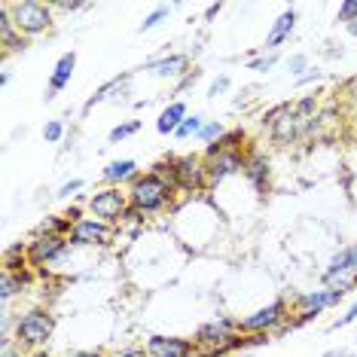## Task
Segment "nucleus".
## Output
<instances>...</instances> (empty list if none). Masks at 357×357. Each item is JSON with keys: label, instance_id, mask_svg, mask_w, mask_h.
Segmentation results:
<instances>
[{"label": "nucleus", "instance_id": "obj_1", "mask_svg": "<svg viewBox=\"0 0 357 357\" xmlns=\"http://www.w3.org/2000/svg\"><path fill=\"white\" fill-rule=\"evenodd\" d=\"M174 192H177L174 186L150 168V172H141L132 183H128V205H132V211H137L141 217L159 214V211H165L174 202Z\"/></svg>", "mask_w": 357, "mask_h": 357}, {"label": "nucleus", "instance_id": "obj_2", "mask_svg": "<svg viewBox=\"0 0 357 357\" xmlns=\"http://www.w3.org/2000/svg\"><path fill=\"white\" fill-rule=\"evenodd\" d=\"M55 333V314L50 308H28L15 318V342H19L25 351H37L52 339Z\"/></svg>", "mask_w": 357, "mask_h": 357}, {"label": "nucleus", "instance_id": "obj_3", "mask_svg": "<svg viewBox=\"0 0 357 357\" xmlns=\"http://www.w3.org/2000/svg\"><path fill=\"white\" fill-rule=\"evenodd\" d=\"M357 281H336V284H327V287H318V290H308V294L296 296V308H299V318L290 321V330L294 327H303L312 318H318L321 312H327V308L339 305L348 294V287Z\"/></svg>", "mask_w": 357, "mask_h": 357}, {"label": "nucleus", "instance_id": "obj_4", "mask_svg": "<svg viewBox=\"0 0 357 357\" xmlns=\"http://www.w3.org/2000/svg\"><path fill=\"white\" fill-rule=\"evenodd\" d=\"M13 25L19 28L22 37H40L52 28V3H40V0H13L6 3Z\"/></svg>", "mask_w": 357, "mask_h": 357}, {"label": "nucleus", "instance_id": "obj_5", "mask_svg": "<svg viewBox=\"0 0 357 357\" xmlns=\"http://www.w3.org/2000/svg\"><path fill=\"white\" fill-rule=\"evenodd\" d=\"M238 336V321L226 318V314H217V318L205 321L202 327L196 330V348L205 357H220L226 354V348H229V342Z\"/></svg>", "mask_w": 357, "mask_h": 357}, {"label": "nucleus", "instance_id": "obj_6", "mask_svg": "<svg viewBox=\"0 0 357 357\" xmlns=\"http://www.w3.org/2000/svg\"><path fill=\"white\" fill-rule=\"evenodd\" d=\"M205 165H208V190L226 183L235 174H245L248 153L245 150H220L217 144H211L205 150Z\"/></svg>", "mask_w": 357, "mask_h": 357}, {"label": "nucleus", "instance_id": "obj_7", "mask_svg": "<svg viewBox=\"0 0 357 357\" xmlns=\"http://www.w3.org/2000/svg\"><path fill=\"white\" fill-rule=\"evenodd\" d=\"M86 208H89V217L116 226V223H123L126 214L132 211V205H128V190H123V186H104V190H98L89 199Z\"/></svg>", "mask_w": 357, "mask_h": 357}, {"label": "nucleus", "instance_id": "obj_8", "mask_svg": "<svg viewBox=\"0 0 357 357\" xmlns=\"http://www.w3.org/2000/svg\"><path fill=\"white\" fill-rule=\"evenodd\" d=\"M172 172H174L177 192L196 196V192H205L208 190V165H205V156H199V153L172 156Z\"/></svg>", "mask_w": 357, "mask_h": 357}, {"label": "nucleus", "instance_id": "obj_9", "mask_svg": "<svg viewBox=\"0 0 357 357\" xmlns=\"http://www.w3.org/2000/svg\"><path fill=\"white\" fill-rule=\"evenodd\" d=\"M266 126H269V135L275 144H281V147H287V144H294L299 135L305 132L308 119H303L296 113V107H290V104H278L275 110H269V116L263 119Z\"/></svg>", "mask_w": 357, "mask_h": 357}, {"label": "nucleus", "instance_id": "obj_10", "mask_svg": "<svg viewBox=\"0 0 357 357\" xmlns=\"http://www.w3.org/2000/svg\"><path fill=\"white\" fill-rule=\"evenodd\" d=\"M278 327H287V303L284 299H272L269 305L257 308L254 314L238 321V333L245 336H257V333H272Z\"/></svg>", "mask_w": 357, "mask_h": 357}, {"label": "nucleus", "instance_id": "obj_11", "mask_svg": "<svg viewBox=\"0 0 357 357\" xmlns=\"http://www.w3.org/2000/svg\"><path fill=\"white\" fill-rule=\"evenodd\" d=\"M70 248H107L113 241V226L95 217H79L68 235Z\"/></svg>", "mask_w": 357, "mask_h": 357}, {"label": "nucleus", "instance_id": "obj_12", "mask_svg": "<svg viewBox=\"0 0 357 357\" xmlns=\"http://www.w3.org/2000/svg\"><path fill=\"white\" fill-rule=\"evenodd\" d=\"M70 241L68 235H43L37 232L34 241H28V266H52L61 257H68Z\"/></svg>", "mask_w": 357, "mask_h": 357}, {"label": "nucleus", "instance_id": "obj_13", "mask_svg": "<svg viewBox=\"0 0 357 357\" xmlns=\"http://www.w3.org/2000/svg\"><path fill=\"white\" fill-rule=\"evenodd\" d=\"M150 357H196L199 348L192 339H183V336H150L144 342Z\"/></svg>", "mask_w": 357, "mask_h": 357}, {"label": "nucleus", "instance_id": "obj_14", "mask_svg": "<svg viewBox=\"0 0 357 357\" xmlns=\"http://www.w3.org/2000/svg\"><path fill=\"white\" fill-rule=\"evenodd\" d=\"M336 281H357V241L339 250L324 269V287Z\"/></svg>", "mask_w": 357, "mask_h": 357}, {"label": "nucleus", "instance_id": "obj_15", "mask_svg": "<svg viewBox=\"0 0 357 357\" xmlns=\"http://www.w3.org/2000/svg\"><path fill=\"white\" fill-rule=\"evenodd\" d=\"M294 28H296V10H284L278 19L272 22V28H269V34H266V43H263V55L269 52L275 55L281 50L284 43L290 40V34H294Z\"/></svg>", "mask_w": 357, "mask_h": 357}, {"label": "nucleus", "instance_id": "obj_16", "mask_svg": "<svg viewBox=\"0 0 357 357\" xmlns=\"http://www.w3.org/2000/svg\"><path fill=\"white\" fill-rule=\"evenodd\" d=\"M141 70H150L156 79H177V77L190 74V59L181 55V52H174V55H165V59L150 61L147 68H141Z\"/></svg>", "mask_w": 357, "mask_h": 357}, {"label": "nucleus", "instance_id": "obj_17", "mask_svg": "<svg viewBox=\"0 0 357 357\" xmlns=\"http://www.w3.org/2000/svg\"><path fill=\"white\" fill-rule=\"evenodd\" d=\"M0 46H3V55H10V52H25V50H28V37H22L19 28L13 25L6 3H0Z\"/></svg>", "mask_w": 357, "mask_h": 357}, {"label": "nucleus", "instance_id": "obj_18", "mask_svg": "<svg viewBox=\"0 0 357 357\" xmlns=\"http://www.w3.org/2000/svg\"><path fill=\"white\" fill-rule=\"evenodd\" d=\"M74 70H77V52L59 55V61H55V68H52V77H50V92H46V98H55L61 89H68Z\"/></svg>", "mask_w": 357, "mask_h": 357}, {"label": "nucleus", "instance_id": "obj_19", "mask_svg": "<svg viewBox=\"0 0 357 357\" xmlns=\"http://www.w3.org/2000/svg\"><path fill=\"white\" fill-rule=\"evenodd\" d=\"M245 177L250 181L257 192H266L269 186V159L263 153H248V165H245Z\"/></svg>", "mask_w": 357, "mask_h": 357}, {"label": "nucleus", "instance_id": "obj_20", "mask_svg": "<svg viewBox=\"0 0 357 357\" xmlns=\"http://www.w3.org/2000/svg\"><path fill=\"white\" fill-rule=\"evenodd\" d=\"M141 174L137 172V162L135 159H113L107 168H104V181H107L110 186H123V183H132L135 177Z\"/></svg>", "mask_w": 357, "mask_h": 357}, {"label": "nucleus", "instance_id": "obj_21", "mask_svg": "<svg viewBox=\"0 0 357 357\" xmlns=\"http://www.w3.org/2000/svg\"><path fill=\"white\" fill-rule=\"evenodd\" d=\"M186 116H190V113H186V104H183V101H172L165 110L159 113V119H156V132H159V135H174Z\"/></svg>", "mask_w": 357, "mask_h": 357}, {"label": "nucleus", "instance_id": "obj_22", "mask_svg": "<svg viewBox=\"0 0 357 357\" xmlns=\"http://www.w3.org/2000/svg\"><path fill=\"white\" fill-rule=\"evenodd\" d=\"M25 287H28V269H22V272L3 269V275H0V299H3V305L10 303L15 294H22Z\"/></svg>", "mask_w": 357, "mask_h": 357}, {"label": "nucleus", "instance_id": "obj_23", "mask_svg": "<svg viewBox=\"0 0 357 357\" xmlns=\"http://www.w3.org/2000/svg\"><path fill=\"white\" fill-rule=\"evenodd\" d=\"M205 123H208L205 116L192 113V116H186L183 123H181V128L174 132V137H177V141H186V137H199V135H202V128H205Z\"/></svg>", "mask_w": 357, "mask_h": 357}, {"label": "nucleus", "instance_id": "obj_24", "mask_svg": "<svg viewBox=\"0 0 357 357\" xmlns=\"http://www.w3.org/2000/svg\"><path fill=\"white\" fill-rule=\"evenodd\" d=\"M126 83H128V77H116V79H110V83H104V86L98 89V92H95V95H92V98H89V101H86V107H83V110H92V107H95V104L107 101V98H110V92H119V89H123Z\"/></svg>", "mask_w": 357, "mask_h": 357}, {"label": "nucleus", "instance_id": "obj_25", "mask_svg": "<svg viewBox=\"0 0 357 357\" xmlns=\"http://www.w3.org/2000/svg\"><path fill=\"white\" fill-rule=\"evenodd\" d=\"M70 226L74 223H70L64 214H59V217H46V220L40 223V232L43 235H70Z\"/></svg>", "mask_w": 357, "mask_h": 357}, {"label": "nucleus", "instance_id": "obj_26", "mask_svg": "<svg viewBox=\"0 0 357 357\" xmlns=\"http://www.w3.org/2000/svg\"><path fill=\"white\" fill-rule=\"evenodd\" d=\"M137 132H141V119H128V123H119L116 128H110L107 141L110 144H119V141H126V137H132Z\"/></svg>", "mask_w": 357, "mask_h": 357}, {"label": "nucleus", "instance_id": "obj_27", "mask_svg": "<svg viewBox=\"0 0 357 357\" xmlns=\"http://www.w3.org/2000/svg\"><path fill=\"white\" fill-rule=\"evenodd\" d=\"M223 135H226V126L220 123V119H208L205 128H202V135H199V141H202V144H208V147H211V144H217Z\"/></svg>", "mask_w": 357, "mask_h": 357}, {"label": "nucleus", "instance_id": "obj_28", "mask_svg": "<svg viewBox=\"0 0 357 357\" xmlns=\"http://www.w3.org/2000/svg\"><path fill=\"white\" fill-rule=\"evenodd\" d=\"M168 13H172V6H156V10H153V13L147 15V19L141 22V34H144V31H153V28H159L162 22L168 19Z\"/></svg>", "mask_w": 357, "mask_h": 357}, {"label": "nucleus", "instance_id": "obj_29", "mask_svg": "<svg viewBox=\"0 0 357 357\" xmlns=\"http://www.w3.org/2000/svg\"><path fill=\"white\" fill-rule=\"evenodd\" d=\"M64 137V123L61 119H50V123L43 126V141L46 144H59Z\"/></svg>", "mask_w": 357, "mask_h": 357}, {"label": "nucleus", "instance_id": "obj_30", "mask_svg": "<svg viewBox=\"0 0 357 357\" xmlns=\"http://www.w3.org/2000/svg\"><path fill=\"white\" fill-rule=\"evenodd\" d=\"M336 22H342V25H354L357 22V0H345V3H339Z\"/></svg>", "mask_w": 357, "mask_h": 357}, {"label": "nucleus", "instance_id": "obj_31", "mask_svg": "<svg viewBox=\"0 0 357 357\" xmlns=\"http://www.w3.org/2000/svg\"><path fill=\"white\" fill-rule=\"evenodd\" d=\"M275 61H278V55H257V59L248 61V70H257V74H266V70L275 68Z\"/></svg>", "mask_w": 357, "mask_h": 357}, {"label": "nucleus", "instance_id": "obj_32", "mask_svg": "<svg viewBox=\"0 0 357 357\" xmlns=\"http://www.w3.org/2000/svg\"><path fill=\"white\" fill-rule=\"evenodd\" d=\"M0 357H25V348L15 342L13 336H3L0 339Z\"/></svg>", "mask_w": 357, "mask_h": 357}, {"label": "nucleus", "instance_id": "obj_33", "mask_svg": "<svg viewBox=\"0 0 357 357\" xmlns=\"http://www.w3.org/2000/svg\"><path fill=\"white\" fill-rule=\"evenodd\" d=\"M229 86H232V79L226 77V74H220L214 79V83H211V89H208V95L211 98H217V95H223V92H229Z\"/></svg>", "mask_w": 357, "mask_h": 357}, {"label": "nucleus", "instance_id": "obj_34", "mask_svg": "<svg viewBox=\"0 0 357 357\" xmlns=\"http://www.w3.org/2000/svg\"><path fill=\"white\" fill-rule=\"evenodd\" d=\"M305 70H312V68H308V55H294V59H290V74L299 79Z\"/></svg>", "mask_w": 357, "mask_h": 357}, {"label": "nucleus", "instance_id": "obj_35", "mask_svg": "<svg viewBox=\"0 0 357 357\" xmlns=\"http://www.w3.org/2000/svg\"><path fill=\"white\" fill-rule=\"evenodd\" d=\"M83 186H86V183L79 181V177H74V181H68V183H64L59 192H55V199H70V196H74L77 190H83Z\"/></svg>", "mask_w": 357, "mask_h": 357}, {"label": "nucleus", "instance_id": "obj_36", "mask_svg": "<svg viewBox=\"0 0 357 357\" xmlns=\"http://www.w3.org/2000/svg\"><path fill=\"white\" fill-rule=\"evenodd\" d=\"M357 321V303L351 305V308H348V312L342 314V318H336V321H333V330H342V327H348V324H354Z\"/></svg>", "mask_w": 357, "mask_h": 357}, {"label": "nucleus", "instance_id": "obj_37", "mask_svg": "<svg viewBox=\"0 0 357 357\" xmlns=\"http://www.w3.org/2000/svg\"><path fill=\"white\" fill-rule=\"evenodd\" d=\"M321 77H324V70H321V68H312V70H308V74H303V77L296 79V86H305V83H318Z\"/></svg>", "mask_w": 357, "mask_h": 357}, {"label": "nucleus", "instance_id": "obj_38", "mask_svg": "<svg viewBox=\"0 0 357 357\" xmlns=\"http://www.w3.org/2000/svg\"><path fill=\"white\" fill-rule=\"evenodd\" d=\"M110 357H150V354H147V348H123V351H116Z\"/></svg>", "mask_w": 357, "mask_h": 357}, {"label": "nucleus", "instance_id": "obj_39", "mask_svg": "<svg viewBox=\"0 0 357 357\" xmlns=\"http://www.w3.org/2000/svg\"><path fill=\"white\" fill-rule=\"evenodd\" d=\"M64 357H104L101 351H89V348H79V351H68Z\"/></svg>", "mask_w": 357, "mask_h": 357}, {"label": "nucleus", "instance_id": "obj_40", "mask_svg": "<svg viewBox=\"0 0 357 357\" xmlns=\"http://www.w3.org/2000/svg\"><path fill=\"white\" fill-rule=\"evenodd\" d=\"M220 10H223L220 3H211L208 10H205V19H214V15H220Z\"/></svg>", "mask_w": 357, "mask_h": 357}, {"label": "nucleus", "instance_id": "obj_41", "mask_svg": "<svg viewBox=\"0 0 357 357\" xmlns=\"http://www.w3.org/2000/svg\"><path fill=\"white\" fill-rule=\"evenodd\" d=\"M25 357H52L50 351H46V348H37V351H28Z\"/></svg>", "mask_w": 357, "mask_h": 357}, {"label": "nucleus", "instance_id": "obj_42", "mask_svg": "<svg viewBox=\"0 0 357 357\" xmlns=\"http://www.w3.org/2000/svg\"><path fill=\"white\" fill-rule=\"evenodd\" d=\"M324 357H357V354H351V351H327Z\"/></svg>", "mask_w": 357, "mask_h": 357}, {"label": "nucleus", "instance_id": "obj_43", "mask_svg": "<svg viewBox=\"0 0 357 357\" xmlns=\"http://www.w3.org/2000/svg\"><path fill=\"white\" fill-rule=\"evenodd\" d=\"M351 31H354V34H357V25H351Z\"/></svg>", "mask_w": 357, "mask_h": 357}, {"label": "nucleus", "instance_id": "obj_44", "mask_svg": "<svg viewBox=\"0 0 357 357\" xmlns=\"http://www.w3.org/2000/svg\"><path fill=\"white\" fill-rule=\"evenodd\" d=\"M232 357H235V354H232ZM241 357H250V354H241Z\"/></svg>", "mask_w": 357, "mask_h": 357}]
</instances>
